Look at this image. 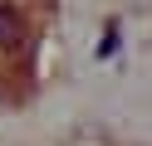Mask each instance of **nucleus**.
I'll list each match as a JSON object with an SVG mask.
<instances>
[{"mask_svg":"<svg viewBox=\"0 0 152 146\" xmlns=\"http://www.w3.org/2000/svg\"><path fill=\"white\" fill-rule=\"evenodd\" d=\"M113 49H118V24L103 29V39H98V58H113Z\"/></svg>","mask_w":152,"mask_h":146,"instance_id":"f03ea898","label":"nucleus"},{"mask_svg":"<svg viewBox=\"0 0 152 146\" xmlns=\"http://www.w3.org/2000/svg\"><path fill=\"white\" fill-rule=\"evenodd\" d=\"M20 44H25V15H20V5L0 0V49H5V54H15Z\"/></svg>","mask_w":152,"mask_h":146,"instance_id":"f257e3e1","label":"nucleus"}]
</instances>
